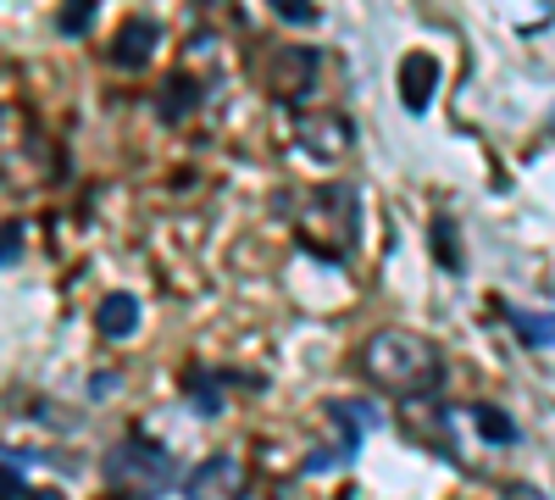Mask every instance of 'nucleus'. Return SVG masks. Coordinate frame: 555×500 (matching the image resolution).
Masks as SVG:
<instances>
[{
	"label": "nucleus",
	"instance_id": "obj_1",
	"mask_svg": "<svg viewBox=\"0 0 555 500\" xmlns=\"http://www.w3.org/2000/svg\"><path fill=\"white\" fill-rule=\"evenodd\" d=\"M361 361H366V373H373L384 389H400V395L434 389V379H439V350L428 339H411V334H378V339H366Z\"/></svg>",
	"mask_w": 555,
	"mask_h": 500
},
{
	"label": "nucleus",
	"instance_id": "obj_2",
	"mask_svg": "<svg viewBox=\"0 0 555 500\" xmlns=\"http://www.w3.org/2000/svg\"><path fill=\"white\" fill-rule=\"evenodd\" d=\"M106 478H112L117 500H151V495H167L178 484L172 478V457L156 450L151 439H122L106 457Z\"/></svg>",
	"mask_w": 555,
	"mask_h": 500
},
{
	"label": "nucleus",
	"instance_id": "obj_3",
	"mask_svg": "<svg viewBox=\"0 0 555 500\" xmlns=\"http://www.w3.org/2000/svg\"><path fill=\"white\" fill-rule=\"evenodd\" d=\"M434 95H439V62L423 56V51H411V56L400 62V106H405L411 117H423V112L434 106Z\"/></svg>",
	"mask_w": 555,
	"mask_h": 500
},
{
	"label": "nucleus",
	"instance_id": "obj_4",
	"mask_svg": "<svg viewBox=\"0 0 555 500\" xmlns=\"http://www.w3.org/2000/svg\"><path fill=\"white\" fill-rule=\"evenodd\" d=\"M156 39H162V28L151 23V17H128L122 28H117V39H112V62L117 67H145L151 56H156Z\"/></svg>",
	"mask_w": 555,
	"mask_h": 500
},
{
	"label": "nucleus",
	"instance_id": "obj_5",
	"mask_svg": "<svg viewBox=\"0 0 555 500\" xmlns=\"http://www.w3.org/2000/svg\"><path fill=\"white\" fill-rule=\"evenodd\" d=\"M183 489H190V500H240V467H234V457H211L206 467H195L190 478H183Z\"/></svg>",
	"mask_w": 555,
	"mask_h": 500
},
{
	"label": "nucleus",
	"instance_id": "obj_6",
	"mask_svg": "<svg viewBox=\"0 0 555 500\" xmlns=\"http://www.w3.org/2000/svg\"><path fill=\"white\" fill-rule=\"evenodd\" d=\"M190 106H201V84H195L190 73H172V78L162 84V117L178 123V117H190Z\"/></svg>",
	"mask_w": 555,
	"mask_h": 500
},
{
	"label": "nucleus",
	"instance_id": "obj_7",
	"mask_svg": "<svg viewBox=\"0 0 555 500\" xmlns=\"http://www.w3.org/2000/svg\"><path fill=\"white\" fill-rule=\"evenodd\" d=\"M133 329H139V300H133V295H106V300H101V334L128 339Z\"/></svg>",
	"mask_w": 555,
	"mask_h": 500
},
{
	"label": "nucleus",
	"instance_id": "obj_8",
	"mask_svg": "<svg viewBox=\"0 0 555 500\" xmlns=\"http://www.w3.org/2000/svg\"><path fill=\"white\" fill-rule=\"evenodd\" d=\"M473 423H478V434L489 439V445H517V423L500 412V406H489V400H478L473 406Z\"/></svg>",
	"mask_w": 555,
	"mask_h": 500
},
{
	"label": "nucleus",
	"instance_id": "obj_9",
	"mask_svg": "<svg viewBox=\"0 0 555 500\" xmlns=\"http://www.w3.org/2000/svg\"><path fill=\"white\" fill-rule=\"evenodd\" d=\"M512 329L528 339V345H555V317H539V311H522V306H505Z\"/></svg>",
	"mask_w": 555,
	"mask_h": 500
},
{
	"label": "nucleus",
	"instance_id": "obj_10",
	"mask_svg": "<svg viewBox=\"0 0 555 500\" xmlns=\"http://www.w3.org/2000/svg\"><path fill=\"white\" fill-rule=\"evenodd\" d=\"M300 140H306V151H317V145L339 151V145L350 140V128H345V123H334V117H322V123H306V128H300Z\"/></svg>",
	"mask_w": 555,
	"mask_h": 500
},
{
	"label": "nucleus",
	"instance_id": "obj_11",
	"mask_svg": "<svg viewBox=\"0 0 555 500\" xmlns=\"http://www.w3.org/2000/svg\"><path fill=\"white\" fill-rule=\"evenodd\" d=\"M95 7H101V0H67V7H62V34L67 39H83L89 23H95Z\"/></svg>",
	"mask_w": 555,
	"mask_h": 500
},
{
	"label": "nucleus",
	"instance_id": "obj_12",
	"mask_svg": "<svg viewBox=\"0 0 555 500\" xmlns=\"http://www.w3.org/2000/svg\"><path fill=\"white\" fill-rule=\"evenodd\" d=\"M434 245H439V261H444V267H461V256H455V229H450V217H439V222H434Z\"/></svg>",
	"mask_w": 555,
	"mask_h": 500
},
{
	"label": "nucleus",
	"instance_id": "obj_13",
	"mask_svg": "<svg viewBox=\"0 0 555 500\" xmlns=\"http://www.w3.org/2000/svg\"><path fill=\"white\" fill-rule=\"evenodd\" d=\"M272 12L284 17V23H311V17H317L311 0H272Z\"/></svg>",
	"mask_w": 555,
	"mask_h": 500
},
{
	"label": "nucleus",
	"instance_id": "obj_14",
	"mask_svg": "<svg viewBox=\"0 0 555 500\" xmlns=\"http://www.w3.org/2000/svg\"><path fill=\"white\" fill-rule=\"evenodd\" d=\"M17 256H23V229H17V222H7V251H0V261L17 267Z\"/></svg>",
	"mask_w": 555,
	"mask_h": 500
},
{
	"label": "nucleus",
	"instance_id": "obj_15",
	"mask_svg": "<svg viewBox=\"0 0 555 500\" xmlns=\"http://www.w3.org/2000/svg\"><path fill=\"white\" fill-rule=\"evenodd\" d=\"M34 500H67V495H62V489H39Z\"/></svg>",
	"mask_w": 555,
	"mask_h": 500
},
{
	"label": "nucleus",
	"instance_id": "obj_16",
	"mask_svg": "<svg viewBox=\"0 0 555 500\" xmlns=\"http://www.w3.org/2000/svg\"><path fill=\"white\" fill-rule=\"evenodd\" d=\"M195 7H217V0H195Z\"/></svg>",
	"mask_w": 555,
	"mask_h": 500
},
{
	"label": "nucleus",
	"instance_id": "obj_17",
	"mask_svg": "<svg viewBox=\"0 0 555 500\" xmlns=\"http://www.w3.org/2000/svg\"><path fill=\"white\" fill-rule=\"evenodd\" d=\"M550 133H555V112H550Z\"/></svg>",
	"mask_w": 555,
	"mask_h": 500
}]
</instances>
